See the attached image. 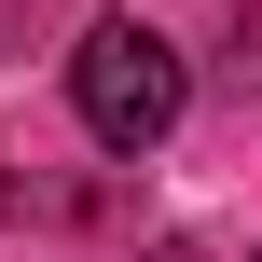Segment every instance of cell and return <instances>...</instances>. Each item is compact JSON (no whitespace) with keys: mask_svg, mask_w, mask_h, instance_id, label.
Wrapping results in <instances>:
<instances>
[{"mask_svg":"<svg viewBox=\"0 0 262 262\" xmlns=\"http://www.w3.org/2000/svg\"><path fill=\"white\" fill-rule=\"evenodd\" d=\"M69 97H83V124L111 138V152H152L166 124H180V41H152V28H97L83 55H69Z\"/></svg>","mask_w":262,"mask_h":262,"instance_id":"6da1fadb","label":"cell"}]
</instances>
